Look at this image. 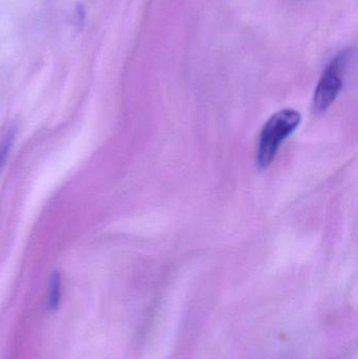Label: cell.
<instances>
[{"mask_svg": "<svg viewBox=\"0 0 358 359\" xmlns=\"http://www.w3.org/2000/svg\"><path fill=\"white\" fill-rule=\"evenodd\" d=\"M302 121V116L294 109H284L275 114L267 121L261 133L259 143L258 165L265 170L270 165L282 143L296 130Z\"/></svg>", "mask_w": 358, "mask_h": 359, "instance_id": "6da1fadb", "label": "cell"}, {"mask_svg": "<svg viewBox=\"0 0 358 359\" xmlns=\"http://www.w3.org/2000/svg\"><path fill=\"white\" fill-rule=\"evenodd\" d=\"M61 299V278L60 274L54 271L50 276V286H48V308L52 311H56L60 305Z\"/></svg>", "mask_w": 358, "mask_h": 359, "instance_id": "3957f363", "label": "cell"}, {"mask_svg": "<svg viewBox=\"0 0 358 359\" xmlns=\"http://www.w3.org/2000/svg\"><path fill=\"white\" fill-rule=\"evenodd\" d=\"M349 58L350 50H342L332 59L324 71L313 99L315 111L319 113L327 111L340 94Z\"/></svg>", "mask_w": 358, "mask_h": 359, "instance_id": "7a4b0ae2", "label": "cell"}]
</instances>
